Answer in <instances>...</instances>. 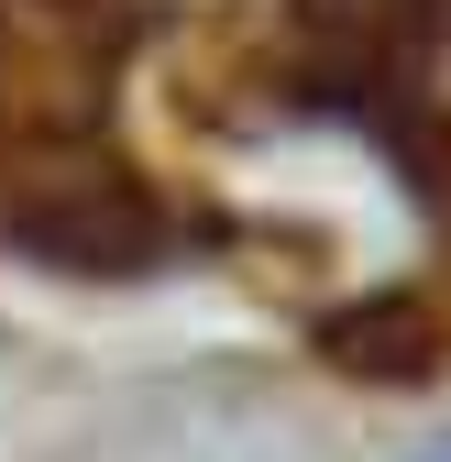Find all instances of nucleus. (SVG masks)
<instances>
[{
  "label": "nucleus",
  "instance_id": "1",
  "mask_svg": "<svg viewBox=\"0 0 451 462\" xmlns=\"http://www.w3.org/2000/svg\"><path fill=\"white\" fill-rule=\"evenodd\" d=\"M451 0H287L264 33L209 88L188 78V122L264 143V133H330L374 154V177H397L408 220L451 254Z\"/></svg>",
  "mask_w": 451,
  "mask_h": 462
},
{
  "label": "nucleus",
  "instance_id": "2",
  "mask_svg": "<svg viewBox=\"0 0 451 462\" xmlns=\"http://www.w3.org/2000/svg\"><path fill=\"white\" fill-rule=\"evenodd\" d=\"M133 0H0V254L133 275L165 254V209L110 143V78Z\"/></svg>",
  "mask_w": 451,
  "mask_h": 462
}]
</instances>
